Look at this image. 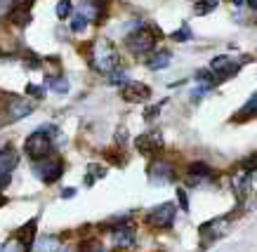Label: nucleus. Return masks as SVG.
<instances>
[{
    "instance_id": "f257e3e1",
    "label": "nucleus",
    "mask_w": 257,
    "mask_h": 252,
    "mask_svg": "<svg viewBox=\"0 0 257 252\" xmlns=\"http://www.w3.org/2000/svg\"><path fill=\"white\" fill-rule=\"evenodd\" d=\"M85 59H87V66L92 71L101 73V76H106V73H111L113 69L120 66V52H118V48L109 38H97L92 45H87Z\"/></svg>"
},
{
    "instance_id": "f03ea898",
    "label": "nucleus",
    "mask_w": 257,
    "mask_h": 252,
    "mask_svg": "<svg viewBox=\"0 0 257 252\" xmlns=\"http://www.w3.org/2000/svg\"><path fill=\"white\" fill-rule=\"evenodd\" d=\"M161 36H163L161 29H154V26H140V29H135L133 33H127L125 48L130 50V55L133 57L144 59V57H149L154 50L158 48V38H161Z\"/></svg>"
},
{
    "instance_id": "7ed1b4c3",
    "label": "nucleus",
    "mask_w": 257,
    "mask_h": 252,
    "mask_svg": "<svg viewBox=\"0 0 257 252\" xmlns=\"http://www.w3.org/2000/svg\"><path fill=\"white\" fill-rule=\"evenodd\" d=\"M3 97H5V102L0 106V127L19 123V120L29 118L33 111H36L33 102L24 99V97H17V95H3Z\"/></svg>"
},
{
    "instance_id": "20e7f679",
    "label": "nucleus",
    "mask_w": 257,
    "mask_h": 252,
    "mask_svg": "<svg viewBox=\"0 0 257 252\" xmlns=\"http://www.w3.org/2000/svg\"><path fill=\"white\" fill-rule=\"evenodd\" d=\"M31 172H33V177H36L38 181H43V184H47V186H52V184H57V181L62 179L64 160L52 153V156L43 158V160L31 163Z\"/></svg>"
},
{
    "instance_id": "39448f33",
    "label": "nucleus",
    "mask_w": 257,
    "mask_h": 252,
    "mask_svg": "<svg viewBox=\"0 0 257 252\" xmlns=\"http://www.w3.org/2000/svg\"><path fill=\"white\" fill-rule=\"evenodd\" d=\"M24 153H26V158H29L31 163L43 160V158H47V156H52V153H55V142H52L47 134L33 130V132L24 139Z\"/></svg>"
},
{
    "instance_id": "423d86ee",
    "label": "nucleus",
    "mask_w": 257,
    "mask_h": 252,
    "mask_svg": "<svg viewBox=\"0 0 257 252\" xmlns=\"http://www.w3.org/2000/svg\"><path fill=\"white\" fill-rule=\"evenodd\" d=\"M147 172H149V184H154V186H165V184L177 181V167H175V163L168 160V158L156 156L149 163Z\"/></svg>"
},
{
    "instance_id": "0eeeda50",
    "label": "nucleus",
    "mask_w": 257,
    "mask_h": 252,
    "mask_svg": "<svg viewBox=\"0 0 257 252\" xmlns=\"http://www.w3.org/2000/svg\"><path fill=\"white\" fill-rule=\"evenodd\" d=\"M111 228V243L116 250H130L137 245V231H135L133 221L127 219V217H120L118 224H113Z\"/></svg>"
},
{
    "instance_id": "6e6552de",
    "label": "nucleus",
    "mask_w": 257,
    "mask_h": 252,
    "mask_svg": "<svg viewBox=\"0 0 257 252\" xmlns=\"http://www.w3.org/2000/svg\"><path fill=\"white\" fill-rule=\"evenodd\" d=\"M175 217H177V205L168 200V203H161L156 207H151L147 214V224L151 228H158V231H163V228H170L175 224Z\"/></svg>"
},
{
    "instance_id": "1a4fd4ad",
    "label": "nucleus",
    "mask_w": 257,
    "mask_h": 252,
    "mask_svg": "<svg viewBox=\"0 0 257 252\" xmlns=\"http://www.w3.org/2000/svg\"><path fill=\"white\" fill-rule=\"evenodd\" d=\"M229 228H231V219H229V217H217V219H210V221H205V224H201V226H198L201 245L208 247L210 243L224 238L226 233H229Z\"/></svg>"
},
{
    "instance_id": "9d476101",
    "label": "nucleus",
    "mask_w": 257,
    "mask_h": 252,
    "mask_svg": "<svg viewBox=\"0 0 257 252\" xmlns=\"http://www.w3.org/2000/svg\"><path fill=\"white\" fill-rule=\"evenodd\" d=\"M212 177H215L212 165H208L205 160H194V163H189L187 165L184 184H187L189 189H198V186H203L205 181H210Z\"/></svg>"
},
{
    "instance_id": "9b49d317",
    "label": "nucleus",
    "mask_w": 257,
    "mask_h": 252,
    "mask_svg": "<svg viewBox=\"0 0 257 252\" xmlns=\"http://www.w3.org/2000/svg\"><path fill=\"white\" fill-rule=\"evenodd\" d=\"M163 146H165L163 134L158 132V130L142 132V134H137V139H135V149L140 151L142 156H156V153L163 151Z\"/></svg>"
},
{
    "instance_id": "f8f14e48",
    "label": "nucleus",
    "mask_w": 257,
    "mask_h": 252,
    "mask_svg": "<svg viewBox=\"0 0 257 252\" xmlns=\"http://www.w3.org/2000/svg\"><path fill=\"white\" fill-rule=\"evenodd\" d=\"M154 90L147 85V83H140V80H130L120 87V99L127 104H144L151 99Z\"/></svg>"
},
{
    "instance_id": "ddd939ff",
    "label": "nucleus",
    "mask_w": 257,
    "mask_h": 252,
    "mask_svg": "<svg viewBox=\"0 0 257 252\" xmlns=\"http://www.w3.org/2000/svg\"><path fill=\"white\" fill-rule=\"evenodd\" d=\"M31 5H33V0H17V3H12L10 12L5 15L8 24L17 26V29H26L33 19L31 17Z\"/></svg>"
},
{
    "instance_id": "4468645a",
    "label": "nucleus",
    "mask_w": 257,
    "mask_h": 252,
    "mask_svg": "<svg viewBox=\"0 0 257 252\" xmlns=\"http://www.w3.org/2000/svg\"><path fill=\"white\" fill-rule=\"evenodd\" d=\"M78 12L85 17L90 24H101L106 19L109 5H106V0H80Z\"/></svg>"
},
{
    "instance_id": "2eb2a0df",
    "label": "nucleus",
    "mask_w": 257,
    "mask_h": 252,
    "mask_svg": "<svg viewBox=\"0 0 257 252\" xmlns=\"http://www.w3.org/2000/svg\"><path fill=\"white\" fill-rule=\"evenodd\" d=\"M172 64V52L168 48H156L149 57H144V66L149 71H165Z\"/></svg>"
},
{
    "instance_id": "dca6fc26",
    "label": "nucleus",
    "mask_w": 257,
    "mask_h": 252,
    "mask_svg": "<svg viewBox=\"0 0 257 252\" xmlns=\"http://www.w3.org/2000/svg\"><path fill=\"white\" fill-rule=\"evenodd\" d=\"M17 165H19V151L10 144L0 149V174H12Z\"/></svg>"
},
{
    "instance_id": "f3484780",
    "label": "nucleus",
    "mask_w": 257,
    "mask_h": 252,
    "mask_svg": "<svg viewBox=\"0 0 257 252\" xmlns=\"http://www.w3.org/2000/svg\"><path fill=\"white\" fill-rule=\"evenodd\" d=\"M36 233H38V219H36V217L29 219L22 228H17L15 231V236L19 238V240H24L29 247H33V243H36Z\"/></svg>"
},
{
    "instance_id": "a211bd4d",
    "label": "nucleus",
    "mask_w": 257,
    "mask_h": 252,
    "mask_svg": "<svg viewBox=\"0 0 257 252\" xmlns=\"http://www.w3.org/2000/svg\"><path fill=\"white\" fill-rule=\"evenodd\" d=\"M62 247H64L62 238L43 236V238H38V240L33 243V250L31 252H62Z\"/></svg>"
},
{
    "instance_id": "6ab92c4d",
    "label": "nucleus",
    "mask_w": 257,
    "mask_h": 252,
    "mask_svg": "<svg viewBox=\"0 0 257 252\" xmlns=\"http://www.w3.org/2000/svg\"><path fill=\"white\" fill-rule=\"evenodd\" d=\"M47 90L50 92H55V95H69L71 92V85H69V78L66 76H52V78H47Z\"/></svg>"
},
{
    "instance_id": "aec40b11",
    "label": "nucleus",
    "mask_w": 257,
    "mask_h": 252,
    "mask_svg": "<svg viewBox=\"0 0 257 252\" xmlns=\"http://www.w3.org/2000/svg\"><path fill=\"white\" fill-rule=\"evenodd\" d=\"M31 250H33V247H29L24 240H19L15 233H12L5 243L0 245V252H31Z\"/></svg>"
},
{
    "instance_id": "412c9836",
    "label": "nucleus",
    "mask_w": 257,
    "mask_h": 252,
    "mask_svg": "<svg viewBox=\"0 0 257 252\" xmlns=\"http://www.w3.org/2000/svg\"><path fill=\"white\" fill-rule=\"evenodd\" d=\"M252 116H257V92L243 104V109L234 116V120H248V118H252Z\"/></svg>"
},
{
    "instance_id": "4be33fe9",
    "label": "nucleus",
    "mask_w": 257,
    "mask_h": 252,
    "mask_svg": "<svg viewBox=\"0 0 257 252\" xmlns=\"http://www.w3.org/2000/svg\"><path fill=\"white\" fill-rule=\"evenodd\" d=\"M106 83H109V85H118V87H123L125 83H130L127 69H125V66H118V69H113L111 73H106Z\"/></svg>"
},
{
    "instance_id": "5701e85b",
    "label": "nucleus",
    "mask_w": 257,
    "mask_h": 252,
    "mask_svg": "<svg viewBox=\"0 0 257 252\" xmlns=\"http://www.w3.org/2000/svg\"><path fill=\"white\" fill-rule=\"evenodd\" d=\"M215 10H217V0H196L194 3V15L196 17L212 15Z\"/></svg>"
},
{
    "instance_id": "b1692460",
    "label": "nucleus",
    "mask_w": 257,
    "mask_h": 252,
    "mask_svg": "<svg viewBox=\"0 0 257 252\" xmlns=\"http://www.w3.org/2000/svg\"><path fill=\"white\" fill-rule=\"evenodd\" d=\"M24 92L29 97H33L36 102H43L47 97V85H36V83H26L24 85Z\"/></svg>"
},
{
    "instance_id": "393cba45",
    "label": "nucleus",
    "mask_w": 257,
    "mask_h": 252,
    "mask_svg": "<svg viewBox=\"0 0 257 252\" xmlns=\"http://www.w3.org/2000/svg\"><path fill=\"white\" fill-rule=\"evenodd\" d=\"M87 26H90V22H87V19L80 15V12H76V15H73V19H71V24H69V31L78 36V33L85 31Z\"/></svg>"
},
{
    "instance_id": "a878e982",
    "label": "nucleus",
    "mask_w": 257,
    "mask_h": 252,
    "mask_svg": "<svg viewBox=\"0 0 257 252\" xmlns=\"http://www.w3.org/2000/svg\"><path fill=\"white\" fill-rule=\"evenodd\" d=\"M170 38L175 40V43H189V40H194V31H191V29H189L187 24H182V26L177 29V31L172 33Z\"/></svg>"
},
{
    "instance_id": "bb28decb",
    "label": "nucleus",
    "mask_w": 257,
    "mask_h": 252,
    "mask_svg": "<svg viewBox=\"0 0 257 252\" xmlns=\"http://www.w3.org/2000/svg\"><path fill=\"white\" fill-rule=\"evenodd\" d=\"M71 12H73V3L71 0H59L55 8V15L59 17V19H69Z\"/></svg>"
},
{
    "instance_id": "cd10ccee",
    "label": "nucleus",
    "mask_w": 257,
    "mask_h": 252,
    "mask_svg": "<svg viewBox=\"0 0 257 252\" xmlns=\"http://www.w3.org/2000/svg\"><path fill=\"white\" fill-rule=\"evenodd\" d=\"M175 196H177V207H182L184 212H189V210H191V205H189L187 189H184V186H177V189H175Z\"/></svg>"
},
{
    "instance_id": "c85d7f7f",
    "label": "nucleus",
    "mask_w": 257,
    "mask_h": 252,
    "mask_svg": "<svg viewBox=\"0 0 257 252\" xmlns=\"http://www.w3.org/2000/svg\"><path fill=\"white\" fill-rule=\"evenodd\" d=\"M163 104H165V99H163V102H158V104H154V106H147V109H144V120H147V123H151V120H154L158 113H161Z\"/></svg>"
},
{
    "instance_id": "c756f323",
    "label": "nucleus",
    "mask_w": 257,
    "mask_h": 252,
    "mask_svg": "<svg viewBox=\"0 0 257 252\" xmlns=\"http://www.w3.org/2000/svg\"><path fill=\"white\" fill-rule=\"evenodd\" d=\"M241 170H245V172L255 174L257 172V153H252V156H248L245 160L241 163Z\"/></svg>"
},
{
    "instance_id": "7c9ffc66",
    "label": "nucleus",
    "mask_w": 257,
    "mask_h": 252,
    "mask_svg": "<svg viewBox=\"0 0 257 252\" xmlns=\"http://www.w3.org/2000/svg\"><path fill=\"white\" fill-rule=\"evenodd\" d=\"M125 142H127V127L118 125V130H116V146H118V149H123Z\"/></svg>"
},
{
    "instance_id": "2f4dec72",
    "label": "nucleus",
    "mask_w": 257,
    "mask_h": 252,
    "mask_svg": "<svg viewBox=\"0 0 257 252\" xmlns=\"http://www.w3.org/2000/svg\"><path fill=\"white\" fill-rule=\"evenodd\" d=\"M59 196H62V200H71V198L76 196V189H73V186H64V189L59 191Z\"/></svg>"
},
{
    "instance_id": "473e14b6",
    "label": "nucleus",
    "mask_w": 257,
    "mask_h": 252,
    "mask_svg": "<svg viewBox=\"0 0 257 252\" xmlns=\"http://www.w3.org/2000/svg\"><path fill=\"white\" fill-rule=\"evenodd\" d=\"M12 184V174H0V191H5Z\"/></svg>"
},
{
    "instance_id": "72a5a7b5",
    "label": "nucleus",
    "mask_w": 257,
    "mask_h": 252,
    "mask_svg": "<svg viewBox=\"0 0 257 252\" xmlns=\"http://www.w3.org/2000/svg\"><path fill=\"white\" fill-rule=\"evenodd\" d=\"M248 3V8L252 10V12H257V0H245Z\"/></svg>"
},
{
    "instance_id": "f704fd0d",
    "label": "nucleus",
    "mask_w": 257,
    "mask_h": 252,
    "mask_svg": "<svg viewBox=\"0 0 257 252\" xmlns=\"http://www.w3.org/2000/svg\"><path fill=\"white\" fill-rule=\"evenodd\" d=\"M231 3H234V5H243V0H231Z\"/></svg>"
}]
</instances>
